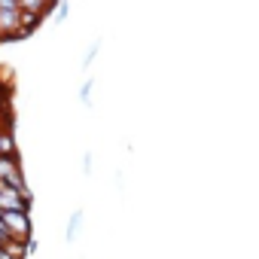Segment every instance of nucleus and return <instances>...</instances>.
<instances>
[{"mask_svg": "<svg viewBox=\"0 0 259 259\" xmlns=\"http://www.w3.org/2000/svg\"><path fill=\"white\" fill-rule=\"evenodd\" d=\"M4 223H7L13 241H31L34 226H31V213L28 210H4Z\"/></svg>", "mask_w": 259, "mask_h": 259, "instance_id": "nucleus-1", "label": "nucleus"}, {"mask_svg": "<svg viewBox=\"0 0 259 259\" xmlns=\"http://www.w3.org/2000/svg\"><path fill=\"white\" fill-rule=\"evenodd\" d=\"M82 220H85V213H82V210H73V213H70V220H67V226H64V241H67V244H73V241H76Z\"/></svg>", "mask_w": 259, "mask_h": 259, "instance_id": "nucleus-2", "label": "nucleus"}, {"mask_svg": "<svg viewBox=\"0 0 259 259\" xmlns=\"http://www.w3.org/2000/svg\"><path fill=\"white\" fill-rule=\"evenodd\" d=\"M0 156H19L16 153V138L10 128H0Z\"/></svg>", "mask_w": 259, "mask_h": 259, "instance_id": "nucleus-3", "label": "nucleus"}, {"mask_svg": "<svg viewBox=\"0 0 259 259\" xmlns=\"http://www.w3.org/2000/svg\"><path fill=\"white\" fill-rule=\"evenodd\" d=\"M52 4H55V0H19V7H22L25 13H37V16H43Z\"/></svg>", "mask_w": 259, "mask_h": 259, "instance_id": "nucleus-4", "label": "nucleus"}, {"mask_svg": "<svg viewBox=\"0 0 259 259\" xmlns=\"http://www.w3.org/2000/svg\"><path fill=\"white\" fill-rule=\"evenodd\" d=\"M101 46H104L101 40H92V46L85 49V55H82V61H79V67H82V70H89V67L95 64V58H98V52H101Z\"/></svg>", "mask_w": 259, "mask_h": 259, "instance_id": "nucleus-5", "label": "nucleus"}, {"mask_svg": "<svg viewBox=\"0 0 259 259\" xmlns=\"http://www.w3.org/2000/svg\"><path fill=\"white\" fill-rule=\"evenodd\" d=\"M92 89H95V79H92V76L82 79V85H79V104H82V107L92 104Z\"/></svg>", "mask_w": 259, "mask_h": 259, "instance_id": "nucleus-6", "label": "nucleus"}, {"mask_svg": "<svg viewBox=\"0 0 259 259\" xmlns=\"http://www.w3.org/2000/svg\"><path fill=\"white\" fill-rule=\"evenodd\" d=\"M58 4V10H55V22H67V16H70V0H55Z\"/></svg>", "mask_w": 259, "mask_h": 259, "instance_id": "nucleus-7", "label": "nucleus"}, {"mask_svg": "<svg viewBox=\"0 0 259 259\" xmlns=\"http://www.w3.org/2000/svg\"><path fill=\"white\" fill-rule=\"evenodd\" d=\"M0 13H22L19 0H0Z\"/></svg>", "mask_w": 259, "mask_h": 259, "instance_id": "nucleus-8", "label": "nucleus"}, {"mask_svg": "<svg viewBox=\"0 0 259 259\" xmlns=\"http://www.w3.org/2000/svg\"><path fill=\"white\" fill-rule=\"evenodd\" d=\"M92 162H95V156H92V150H85V153H82V174H85V177H89L92 168H95Z\"/></svg>", "mask_w": 259, "mask_h": 259, "instance_id": "nucleus-9", "label": "nucleus"}]
</instances>
